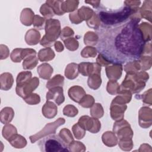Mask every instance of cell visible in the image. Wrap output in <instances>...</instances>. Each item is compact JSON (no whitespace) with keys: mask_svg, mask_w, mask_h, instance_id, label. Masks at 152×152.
Instances as JSON below:
<instances>
[{"mask_svg":"<svg viewBox=\"0 0 152 152\" xmlns=\"http://www.w3.org/2000/svg\"><path fill=\"white\" fill-rule=\"evenodd\" d=\"M46 34L40 41V45L45 47H50L61 33L60 22L58 20L48 19L46 21Z\"/></svg>","mask_w":152,"mask_h":152,"instance_id":"277c9868","label":"cell"},{"mask_svg":"<svg viewBox=\"0 0 152 152\" xmlns=\"http://www.w3.org/2000/svg\"><path fill=\"white\" fill-rule=\"evenodd\" d=\"M141 33L142 34L143 37L145 42L150 41L151 40V24H148L147 23H142L139 26Z\"/></svg>","mask_w":152,"mask_h":152,"instance_id":"484cf974","label":"cell"},{"mask_svg":"<svg viewBox=\"0 0 152 152\" xmlns=\"http://www.w3.org/2000/svg\"><path fill=\"white\" fill-rule=\"evenodd\" d=\"M9 142L14 147L17 148H22L27 144V141L23 136L17 134H14L8 140Z\"/></svg>","mask_w":152,"mask_h":152,"instance_id":"ffe728a7","label":"cell"},{"mask_svg":"<svg viewBox=\"0 0 152 152\" xmlns=\"http://www.w3.org/2000/svg\"><path fill=\"white\" fill-rule=\"evenodd\" d=\"M57 109V106L53 102L47 100L42 107V113L45 117L51 119L56 116L58 112Z\"/></svg>","mask_w":152,"mask_h":152,"instance_id":"5bb4252c","label":"cell"},{"mask_svg":"<svg viewBox=\"0 0 152 152\" xmlns=\"http://www.w3.org/2000/svg\"><path fill=\"white\" fill-rule=\"evenodd\" d=\"M102 141L103 143L109 147H113L117 144L118 141L116 137L113 135L111 138H109V131L104 132L102 135Z\"/></svg>","mask_w":152,"mask_h":152,"instance_id":"f546056e","label":"cell"},{"mask_svg":"<svg viewBox=\"0 0 152 152\" xmlns=\"http://www.w3.org/2000/svg\"><path fill=\"white\" fill-rule=\"evenodd\" d=\"M40 12L42 15H44L45 17L48 18L52 17L55 14L53 9L49 5H48L45 4L42 5V7H40Z\"/></svg>","mask_w":152,"mask_h":152,"instance_id":"74e56055","label":"cell"},{"mask_svg":"<svg viewBox=\"0 0 152 152\" xmlns=\"http://www.w3.org/2000/svg\"><path fill=\"white\" fill-rule=\"evenodd\" d=\"M113 132L119 140V144L131 142L133 136V131L131 126L126 121H120L113 125Z\"/></svg>","mask_w":152,"mask_h":152,"instance_id":"5b68a950","label":"cell"},{"mask_svg":"<svg viewBox=\"0 0 152 152\" xmlns=\"http://www.w3.org/2000/svg\"><path fill=\"white\" fill-rule=\"evenodd\" d=\"M65 122V120L62 118H59L58 119L55 121L53 122L47 124L45 126L36 134L31 135L30 137V140L31 143H34L38 139L43 138L45 136H47L50 134H53L56 132V129L63 125Z\"/></svg>","mask_w":152,"mask_h":152,"instance_id":"8992f818","label":"cell"},{"mask_svg":"<svg viewBox=\"0 0 152 152\" xmlns=\"http://www.w3.org/2000/svg\"><path fill=\"white\" fill-rule=\"evenodd\" d=\"M43 138L38 143L42 151L64 152L69 151L68 145L59 135L53 134Z\"/></svg>","mask_w":152,"mask_h":152,"instance_id":"3957f363","label":"cell"},{"mask_svg":"<svg viewBox=\"0 0 152 152\" xmlns=\"http://www.w3.org/2000/svg\"><path fill=\"white\" fill-rule=\"evenodd\" d=\"M24 100L28 103V104L33 105V104H36L40 102V96L35 93H31L29 94L28 96H26L25 98L23 99Z\"/></svg>","mask_w":152,"mask_h":152,"instance_id":"f35d334b","label":"cell"},{"mask_svg":"<svg viewBox=\"0 0 152 152\" xmlns=\"http://www.w3.org/2000/svg\"><path fill=\"white\" fill-rule=\"evenodd\" d=\"M122 71V66L121 64H115L106 67V71L109 79L117 80L120 78Z\"/></svg>","mask_w":152,"mask_h":152,"instance_id":"4fadbf2b","label":"cell"},{"mask_svg":"<svg viewBox=\"0 0 152 152\" xmlns=\"http://www.w3.org/2000/svg\"><path fill=\"white\" fill-rule=\"evenodd\" d=\"M96 49L93 47H86L83 49L81 55L83 58H89V57H94L96 55Z\"/></svg>","mask_w":152,"mask_h":152,"instance_id":"60d3db41","label":"cell"},{"mask_svg":"<svg viewBox=\"0 0 152 152\" xmlns=\"http://www.w3.org/2000/svg\"><path fill=\"white\" fill-rule=\"evenodd\" d=\"M37 72L40 78L45 80H48L53 73V68L48 64H42L38 66Z\"/></svg>","mask_w":152,"mask_h":152,"instance_id":"ac0fdd59","label":"cell"},{"mask_svg":"<svg viewBox=\"0 0 152 152\" xmlns=\"http://www.w3.org/2000/svg\"><path fill=\"white\" fill-rule=\"evenodd\" d=\"M32 74L30 71H23L20 72L16 79L17 86L21 85L31 79Z\"/></svg>","mask_w":152,"mask_h":152,"instance_id":"83f0119b","label":"cell"},{"mask_svg":"<svg viewBox=\"0 0 152 152\" xmlns=\"http://www.w3.org/2000/svg\"><path fill=\"white\" fill-rule=\"evenodd\" d=\"M74 33V31L71 28H69V27H65L61 32V39L64 41L65 39H68V37L73 36Z\"/></svg>","mask_w":152,"mask_h":152,"instance_id":"f6af8a7d","label":"cell"},{"mask_svg":"<svg viewBox=\"0 0 152 152\" xmlns=\"http://www.w3.org/2000/svg\"><path fill=\"white\" fill-rule=\"evenodd\" d=\"M46 97L48 101L52 100L57 105H60L65 100L62 87H55L49 89L46 93Z\"/></svg>","mask_w":152,"mask_h":152,"instance_id":"30bf717a","label":"cell"},{"mask_svg":"<svg viewBox=\"0 0 152 152\" xmlns=\"http://www.w3.org/2000/svg\"><path fill=\"white\" fill-rule=\"evenodd\" d=\"M139 124L144 128L151 125V109L147 107H142L139 111Z\"/></svg>","mask_w":152,"mask_h":152,"instance_id":"8fae6325","label":"cell"},{"mask_svg":"<svg viewBox=\"0 0 152 152\" xmlns=\"http://www.w3.org/2000/svg\"><path fill=\"white\" fill-rule=\"evenodd\" d=\"M40 34L36 29H30L28 30L25 36V40L27 45H35L40 40Z\"/></svg>","mask_w":152,"mask_h":152,"instance_id":"9a60e30c","label":"cell"},{"mask_svg":"<svg viewBox=\"0 0 152 152\" xmlns=\"http://www.w3.org/2000/svg\"><path fill=\"white\" fill-rule=\"evenodd\" d=\"M86 95V92L83 87L78 86L71 87L68 90V96L74 102L79 103Z\"/></svg>","mask_w":152,"mask_h":152,"instance_id":"7c38bea8","label":"cell"},{"mask_svg":"<svg viewBox=\"0 0 152 152\" xmlns=\"http://www.w3.org/2000/svg\"><path fill=\"white\" fill-rule=\"evenodd\" d=\"M36 53L30 54L24 58L23 67L24 69H31L34 68L38 63V58L36 57Z\"/></svg>","mask_w":152,"mask_h":152,"instance_id":"d6986e66","label":"cell"},{"mask_svg":"<svg viewBox=\"0 0 152 152\" xmlns=\"http://www.w3.org/2000/svg\"><path fill=\"white\" fill-rule=\"evenodd\" d=\"M78 124L86 130L94 134L98 132L101 127L100 122L97 118H90L88 116H81L79 119Z\"/></svg>","mask_w":152,"mask_h":152,"instance_id":"ba28073f","label":"cell"},{"mask_svg":"<svg viewBox=\"0 0 152 152\" xmlns=\"http://www.w3.org/2000/svg\"><path fill=\"white\" fill-rule=\"evenodd\" d=\"M140 20L136 17L99 33L97 47L99 54L114 64L138 60L147 43L138 25Z\"/></svg>","mask_w":152,"mask_h":152,"instance_id":"6da1fadb","label":"cell"},{"mask_svg":"<svg viewBox=\"0 0 152 152\" xmlns=\"http://www.w3.org/2000/svg\"><path fill=\"white\" fill-rule=\"evenodd\" d=\"M97 62L98 64L100 66L101 65L102 66H106V65H109V64H110L105 58H104L100 54H99V56H98V58L97 59Z\"/></svg>","mask_w":152,"mask_h":152,"instance_id":"bcb514c9","label":"cell"},{"mask_svg":"<svg viewBox=\"0 0 152 152\" xmlns=\"http://www.w3.org/2000/svg\"><path fill=\"white\" fill-rule=\"evenodd\" d=\"M1 89L7 91L10 90L13 84L14 79L11 74L5 72L1 75Z\"/></svg>","mask_w":152,"mask_h":152,"instance_id":"2e32d148","label":"cell"},{"mask_svg":"<svg viewBox=\"0 0 152 152\" xmlns=\"http://www.w3.org/2000/svg\"><path fill=\"white\" fill-rule=\"evenodd\" d=\"M34 17V12L30 8H25L21 12L20 20L23 24L30 26L33 23Z\"/></svg>","mask_w":152,"mask_h":152,"instance_id":"e0dca14e","label":"cell"},{"mask_svg":"<svg viewBox=\"0 0 152 152\" xmlns=\"http://www.w3.org/2000/svg\"><path fill=\"white\" fill-rule=\"evenodd\" d=\"M78 110L76 107L73 105L68 104L64 107L63 113L64 115L69 117H74L78 114Z\"/></svg>","mask_w":152,"mask_h":152,"instance_id":"e575fe53","label":"cell"},{"mask_svg":"<svg viewBox=\"0 0 152 152\" xmlns=\"http://www.w3.org/2000/svg\"><path fill=\"white\" fill-rule=\"evenodd\" d=\"M59 135L62 138L65 142L69 146L72 142L74 141L73 137L70 132V131L66 128H64L61 129L59 132Z\"/></svg>","mask_w":152,"mask_h":152,"instance_id":"4dcf8cb0","label":"cell"},{"mask_svg":"<svg viewBox=\"0 0 152 152\" xmlns=\"http://www.w3.org/2000/svg\"><path fill=\"white\" fill-rule=\"evenodd\" d=\"M90 113L92 116L96 118H99L103 115V109L99 103H95L93 107L90 110Z\"/></svg>","mask_w":152,"mask_h":152,"instance_id":"836d02e7","label":"cell"},{"mask_svg":"<svg viewBox=\"0 0 152 152\" xmlns=\"http://www.w3.org/2000/svg\"><path fill=\"white\" fill-rule=\"evenodd\" d=\"M39 84V80L37 77L31 78L30 81L21 84L16 86V93L18 96L25 98L26 96L31 94V92L34 91Z\"/></svg>","mask_w":152,"mask_h":152,"instance_id":"52a82bcc","label":"cell"},{"mask_svg":"<svg viewBox=\"0 0 152 152\" xmlns=\"http://www.w3.org/2000/svg\"><path fill=\"white\" fill-rule=\"evenodd\" d=\"M138 62L140 64L141 69L147 70L151 68V57L148 56H141Z\"/></svg>","mask_w":152,"mask_h":152,"instance_id":"1f68e13d","label":"cell"},{"mask_svg":"<svg viewBox=\"0 0 152 152\" xmlns=\"http://www.w3.org/2000/svg\"><path fill=\"white\" fill-rule=\"evenodd\" d=\"M55 49L56 51L58 52H61L64 50V46L62 45V44L60 42H55Z\"/></svg>","mask_w":152,"mask_h":152,"instance_id":"7dc6e473","label":"cell"},{"mask_svg":"<svg viewBox=\"0 0 152 152\" xmlns=\"http://www.w3.org/2000/svg\"><path fill=\"white\" fill-rule=\"evenodd\" d=\"M64 44L66 46V48L69 50H75L78 48V42L77 40L73 37L68 38L64 40Z\"/></svg>","mask_w":152,"mask_h":152,"instance_id":"8d00e7d4","label":"cell"},{"mask_svg":"<svg viewBox=\"0 0 152 152\" xmlns=\"http://www.w3.org/2000/svg\"><path fill=\"white\" fill-rule=\"evenodd\" d=\"M112 86L109 81L107 83V91L109 93L111 94H115L116 93H119V86L118 83L116 81L114 80H111Z\"/></svg>","mask_w":152,"mask_h":152,"instance_id":"7bdbcfd3","label":"cell"},{"mask_svg":"<svg viewBox=\"0 0 152 152\" xmlns=\"http://www.w3.org/2000/svg\"><path fill=\"white\" fill-rule=\"evenodd\" d=\"M15 134H17V129L13 125H7L4 126L2 129V135L7 140H9V139Z\"/></svg>","mask_w":152,"mask_h":152,"instance_id":"f1b7e54d","label":"cell"},{"mask_svg":"<svg viewBox=\"0 0 152 152\" xmlns=\"http://www.w3.org/2000/svg\"><path fill=\"white\" fill-rule=\"evenodd\" d=\"M77 11H78V14L80 19L82 20V21L83 20L88 21V19L91 18L93 14H94L93 11L88 7H83L82 8L79 9Z\"/></svg>","mask_w":152,"mask_h":152,"instance_id":"4316f807","label":"cell"},{"mask_svg":"<svg viewBox=\"0 0 152 152\" xmlns=\"http://www.w3.org/2000/svg\"><path fill=\"white\" fill-rule=\"evenodd\" d=\"M72 129L74 135L77 139H82L86 134V129L81 126L78 123L73 125Z\"/></svg>","mask_w":152,"mask_h":152,"instance_id":"d6a6232c","label":"cell"},{"mask_svg":"<svg viewBox=\"0 0 152 152\" xmlns=\"http://www.w3.org/2000/svg\"><path fill=\"white\" fill-rule=\"evenodd\" d=\"M69 151H84L86 150L85 145L79 141H72L68 146Z\"/></svg>","mask_w":152,"mask_h":152,"instance_id":"ab89813d","label":"cell"},{"mask_svg":"<svg viewBox=\"0 0 152 152\" xmlns=\"http://www.w3.org/2000/svg\"><path fill=\"white\" fill-rule=\"evenodd\" d=\"M64 78L62 75L58 74L55 75L51 80H50L46 84V87L49 90L55 87H62L64 85Z\"/></svg>","mask_w":152,"mask_h":152,"instance_id":"cb8c5ba5","label":"cell"},{"mask_svg":"<svg viewBox=\"0 0 152 152\" xmlns=\"http://www.w3.org/2000/svg\"><path fill=\"white\" fill-rule=\"evenodd\" d=\"M45 23V18L43 17H41L39 15H34L33 18V24L35 28H37V29H43V26Z\"/></svg>","mask_w":152,"mask_h":152,"instance_id":"ee69618b","label":"cell"},{"mask_svg":"<svg viewBox=\"0 0 152 152\" xmlns=\"http://www.w3.org/2000/svg\"><path fill=\"white\" fill-rule=\"evenodd\" d=\"M132 6L133 5L125 4V6L118 11L107 12L101 10L98 12L97 15L100 20L104 25L108 26H118L126 22L130 16L138 12V7H132Z\"/></svg>","mask_w":152,"mask_h":152,"instance_id":"7a4b0ae2","label":"cell"},{"mask_svg":"<svg viewBox=\"0 0 152 152\" xmlns=\"http://www.w3.org/2000/svg\"><path fill=\"white\" fill-rule=\"evenodd\" d=\"M14 115V112L11 107H4L1 111V122L4 124H8L12 120Z\"/></svg>","mask_w":152,"mask_h":152,"instance_id":"44dd1931","label":"cell"},{"mask_svg":"<svg viewBox=\"0 0 152 152\" xmlns=\"http://www.w3.org/2000/svg\"><path fill=\"white\" fill-rule=\"evenodd\" d=\"M78 65L75 63H71L68 64L65 71V77L70 80H72L77 77L78 75Z\"/></svg>","mask_w":152,"mask_h":152,"instance_id":"603a6c76","label":"cell"},{"mask_svg":"<svg viewBox=\"0 0 152 152\" xmlns=\"http://www.w3.org/2000/svg\"><path fill=\"white\" fill-rule=\"evenodd\" d=\"M94 103V99L93 96L87 94L85 95L84 97L81 99V100L78 103L80 105L83 106V107H91Z\"/></svg>","mask_w":152,"mask_h":152,"instance_id":"d590c367","label":"cell"},{"mask_svg":"<svg viewBox=\"0 0 152 152\" xmlns=\"http://www.w3.org/2000/svg\"><path fill=\"white\" fill-rule=\"evenodd\" d=\"M22 48H16L11 53V59L14 62H20L23 59L21 57Z\"/></svg>","mask_w":152,"mask_h":152,"instance_id":"b9f144b4","label":"cell"},{"mask_svg":"<svg viewBox=\"0 0 152 152\" xmlns=\"http://www.w3.org/2000/svg\"><path fill=\"white\" fill-rule=\"evenodd\" d=\"M78 71L84 76H90L93 74L100 75L101 66L97 63L82 62L78 65Z\"/></svg>","mask_w":152,"mask_h":152,"instance_id":"9c48e42d","label":"cell"},{"mask_svg":"<svg viewBox=\"0 0 152 152\" xmlns=\"http://www.w3.org/2000/svg\"><path fill=\"white\" fill-rule=\"evenodd\" d=\"M100 75L93 74L89 76L88 79V87L92 89H97L102 83V80L100 78Z\"/></svg>","mask_w":152,"mask_h":152,"instance_id":"d4e9b609","label":"cell"},{"mask_svg":"<svg viewBox=\"0 0 152 152\" xmlns=\"http://www.w3.org/2000/svg\"><path fill=\"white\" fill-rule=\"evenodd\" d=\"M55 53L50 48H46L40 50L38 53V58L41 62L48 61L53 59Z\"/></svg>","mask_w":152,"mask_h":152,"instance_id":"7402d4cb","label":"cell"}]
</instances>
